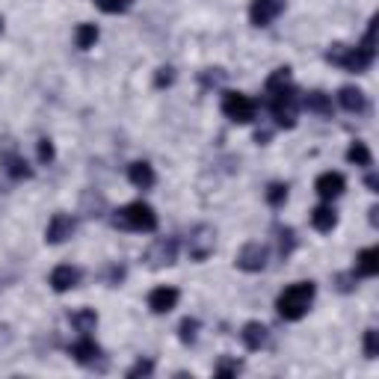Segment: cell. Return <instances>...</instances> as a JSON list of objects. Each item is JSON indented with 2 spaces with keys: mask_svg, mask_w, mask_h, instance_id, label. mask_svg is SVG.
<instances>
[{
  "mask_svg": "<svg viewBox=\"0 0 379 379\" xmlns=\"http://www.w3.org/2000/svg\"><path fill=\"white\" fill-rule=\"evenodd\" d=\"M373 24H376V21H371V27H368V33H364L361 45H356V48L332 45L329 53H326V60H329L332 65L347 68V72H353V75L368 72V68L373 65V60H376V51H373Z\"/></svg>",
  "mask_w": 379,
  "mask_h": 379,
  "instance_id": "obj_1",
  "label": "cell"
},
{
  "mask_svg": "<svg viewBox=\"0 0 379 379\" xmlns=\"http://www.w3.org/2000/svg\"><path fill=\"white\" fill-rule=\"evenodd\" d=\"M314 293H317L314 282H297V285L285 288L276 300V308L282 314V320H302L314 302Z\"/></svg>",
  "mask_w": 379,
  "mask_h": 379,
  "instance_id": "obj_2",
  "label": "cell"
},
{
  "mask_svg": "<svg viewBox=\"0 0 379 379\" xmlns=\"http://www.w3.org/2000/svg\"><path fill=\"white\" fill-rule=\"evenodd\" d=\"M113 226L128 229V231H154L158 229V214H154V207L146 202H131L122 210H116Z\"/></svg>",
  "mask_w": 379,
  "mask_h": 379,
  "instance_id": "obj_3",
  "label": "cell"
},
{
  "mask_svg": "<svg viewBox=\"0 0 379 379\" xmlns=\"http://www.w3.org/2000/svg\"><path fill=\"white\" fill-rule=\"evenodd\" d=\"M270 110L276 122L282 124V128H293L297 124V110H300V92L285 83V86H278L270 92Z\"/></svg>",
  "mask_w": 379,
  "mask_h": 379,
  "instance_id": "obj_4",
  "label": "cell"
},
{
  "mask_svg": "<svg viewBox=\"0 0 379 379\" xmlns=\"http://www.w3.org/2000/svg\"><path fill=\"white\" fill-rule=\"evenodd\" d=\"M258 113V104L252 101L243 92H226L222 95V116L237 122V124H249Z\"/></svg>",
  "mask_w": 379,
  "mask_h": 379,
  "instance_id": "obj_5",
  "label": "cell"
},
{
  "mask_svg": "<svg viewBox=\"0 0 379 379\" xmlns=\"http://www.w3.org/2000/svg\"><path fill=\"white\" fill-rule=\"evenodd\" d=\"M285 9V0H252L249 6V21L255 27H270Z\"/></svg>",
  "mask_w": 379,
  "mask_h": 379,
  "instance_id": "obj_6",
  "label": "cell"
},
{
  "mask_svg": "<svg viewBox=\"0 0 379 379\" xmlns=\"http://www.w3.org/2000/svg\"><path fill=\"white\" fill-rule=\"evenodd\" d=\"M237 266H240L243 273H261L266 266V246L261 243H246L240 252H237Z\"/></svg>",
  "mask_w": 379,
  "mask_h": 379,
  "instance_id": "obj_7",
  "label": "cell"
},
{
  "mask_svg": "<svg viewBox=\"0 0 379 379\" xmlns=\"http://www.w3.org/2000/svg\"><path fill=\"white\" fill-rule=\"evenodd\" d=\"M178 288H169V285H163V288H154L148 293V308L154 314H169L172 308L178 305Z\"/></svg>",
  "mask_w": 379,
  "mask_h": 379,
  "instance_id": "obj_8",
  "label": "cell"
},
{
  "mask_svg": "<svg viewBox=\"0 0 379 379\" xmlns=\"http://www.w3.org/2000/svg\"><path fill=\"white\" fill-rule=\"evenodd\" d=\"M75 234V219L68 217V214H53L51 222H48V231H45V240L48 243H65L68 237Z\"/></svg>",
  "mask_w": 379,
  "mask_h": 379,
  "instance_id": "obj_9",
  "label": "cell"
},
{
  "mask_svg": "<svg viewBox=\"0 0 379 379\" xmlns=\"http://www.w3.org/2000/svg\"><path fill=\"white\" fill-rule=\"evenodd\" d=\"M210 252H214V229L199 226L190 237V258L193 261H205Z\"/></svg>",
  "mask_w": 379,
  "mask_h": 379,
  "instance_id": "obj_10",
  "label": "cell"
},
{
  "mask_svg": "<svg viewBox=\"0 0 379 379\" xmlns=\"http://www.w3.org/2000/svg\"><path fill=\"white\" fill-rule=\"evenodd\" d=\"M344 187H347V181H344L341 172H323L314 181V190H317L320 199H338V195L344 193Z\"/></svg>",
  "mask_w": 379,
  "mask_h": 379,
  "instance_id": "obj_11",
  "label": "cell"
},
{
  "mask_svg": "<svg viewBox=\"0 0 379 379\" xmlns=\"http://www.w3.org/2000/svg\"><path fill=\"white\" fill-rule=\"evenodd\" d=\"M77 285H80V270H77V266L63 264V266H57V270L51 273V288L57 293H65V290H72Z\"/></svg>",
  "mask_w": 379,
  "mask_h": 379,
  "instance_id": "obj_12",
  "label": "cell"
},
{
  "mask_svg": "<svg viewBox=\"0 0 379 379\" xmlns=\"http://www.w3.org/2000/svg\"><path fill=\"white\" fill-rule=\"evenodd\" d=\"M240 338H243L246 349H261L266 344V338H270V329H266L264 323H258V320H249L243 326V332H240Z\"/></svg>",
  "mask_w": 379,
  "mask_h": 379,
  "instance_id": "obj_13",
  "label": "cell"
},
{
  "mask_svg": "<svg viewBox=\"0 0 379 379\" xmlns=\"http://www.w3.org/2000/svg\"><path fill=\"white\" fill-rule=\"evenodd\" d=\"M175 252H178V243L172 240H158L154 243V249L148 252V261L151 266H163V264H175Z\"/></svg>",
  "mask_w": 379,
  "mask_h": 379,
  "instance_id": "obj_14",
  "label": "cell"
},
{
  "mask_svg": "<svg viewBox=\"0 0 379 379\" xmlns=\"http://www.w3.org/2000/svg\"><path fill=\"white\" fill-rule=\"evenodd\" d=\"M338 101L347 113H364V107H368V98H364V92L356 86H344L338 92Z\"/></svg>",
  "mask_w": 379,
  "mask_h": 379,
  "instance_id": "obj_15",
  "label": "cell"
},
{
  "mask_svg": "<svg viewBox=\"0 0 379 379\" xmlns=\"http://www.w3.org/2000/svg\"><path fill=\"white\" fill-rule=\"evenodd\" d=\"M128 178H131V184L139 187V190H148L154 187V169L146 163V160H136L128 166Z\"/></svg>",
  "mask_w": 379,
  "mask_h": 379,
  "instance_id": "obj_16",
  "label": "cell"
},
{
  "mask_svg": "<svg viewBox=\"0 0 379 379\" xmlns=\"http://www.w3.org/2000/svg\"><path fill=\"white\" fill-rule=\"evenodd\" d=\"M68 353L75 356V361H80V364H92L98 356H101V347H98L92 338H80L77 344H72V349Z\"/></svg>",
  "mask_w": 379,
  "mask_h": 379,
  "instance_id": "obj_17",
  "label": "cell"
},
{
  "mask_svg": "<svg viewBox=\"0 0 379 379\" xmlns=\"http://www.w3.org/2000/svg\"><path fill=\"white\" fill-rule=\"evenodd\" d=\"M311 226L320 231V234H329L335 226H338V217H335V210L329 205H320L311 210Z\"/></svg>",
  "mask_w": 379,
  "mask_h": 379,
  "instance_id": "obj_18",
  "label": "cell"
},
{
  "mask_svg": "<svg viewBox=\"0 0 379 379\" xmlns=\"http://www.w3.org/2000/svg\"><path fill=\"white\" fill-rule=\"evenodd\" d=\"M302 104L308 107V113H317V116H332V98H329L326 92H320V89L308 92V95L302 98Z\"/></svg>",
  "mask_w": 379,
  "mask_h": 379,
  "instance_id": "obj_19",
  "label": "cell"
},
{
  "mask_svg": "<svg viewBox=\"0 0 379 379\" xmlns=\"http://www.w3.org/2000/svg\"><path fill=\"white\" fill-rule=\"evenodd\" d=\"M356 270H359V276H368V278H373L376 273H379V249H364V252H359V258H356Z\"/></svg>",
  "mask_w": 379,
  "mask_h": 379,
  "instance_id": "obj_20",
  "label": "cell"
},
{
  "mask_svg": "<svg viewBox=\"0 0 379 379\" xmlns=\"http://www.w3.org/2000/svg\"><path fill=\"white\" fill-rule=\"evenodd\" d=\"M6 175L9 178H15V181H24V178H30L33 175V169L27 166V160L24 158H18V154H6Z\"/></svg>",
  "mask_w": 379,
  "mask_h": 379,
  "instance_id": "obj_21",
  "label": "cell"
},
{
  "mask_svg": "<svg viewBox=\"0 0 379 379\" xmlns=\"http://www.w3.org/2000/svg\"><path fill=\"white\" fill-rule=\"evenodd\" d=\"M68 320H72V326H75L77 332L86 335V332H92V329H95L98 314H95V308H80V311H75V314L68 317Z\"/></svg>",
  "mask_w": 379,
  "mask_h": 379,
  "instance_id": "obj_22",
  "label": "cell"
},
{
  "mask_svg": "<svg viewBox=\"0 0 379 379\" xmlns=\"http://www.w3.org/2000/svg\"><path fill=\"white\" fill-rule=\"evenodd\" d=\"M95 41H98V27L95 24H80L77 30H75V45L80 51H89Z\"/></svg>",
  "mask_w": 379,
  "mask_h": 379,
  "instance_id": "obj_23",
  "label": "cell"
},
{
  "mask_svg": "<svg viewBox=\"0 0 379 379\" xmlns=\"http://www.w3.org/2000/svg\"><path fill=\"white\" fill-rule=\"evenodd\" d=\"M347 160L349 163H356V166H371V148L364 146V143H353L349 146V151H347Z\"/></svg>",
  "mask_w": 379,
  "mask_h": 379,
  "instance_id": "obj_24",
  "label": "cell"
},
{
  "mask_svg": "<svg viewBox=\"0 0 379 379\" xmlns=\"http://www.w3.org/2000/svg\"><path fill=\"white\" fill-rule=\"evenodd\" d=\"M134 0H95V6L101 12H110V15H119V12H128Z\"/></svg>",
  "mask_w": 379,
  "mask_h": 379,
  "instance_id": "obj_25",
  "label": "cell"
},
{
  "mask_svg": "<svg viewBox=\"0 0 379 379\" xmlns=\"http://www.w3.org/2000/svg\"><path fill=\"white\" fill-rule=\"evenodd\" d=\"M195 335H199V320H193V317L181 320V326H178V338L184 341V344H193V341H195Z\"/></svg>",
  "mask_w": 379,
  "mask_h": 379,
  "instance_id": "obj_26",
  "label": "cell"
},
{
  "mask_svg": "<svg viewBox=\"0 0 379 379\" xmlns=\"http://www.w3.org/2000/svg\"><path fill=\"white\" fill-rule=\"evenodd\" d=\"M293 246H297V237H293V229H278V255L288 258Z\"/></svg>",
  "mask_w": 379,
  "mask_h": 379,
  "instance_id": "obj_27",
  "label": "cell"
},
{
  "mask_svg": "<svg viewBox=\"0 0 379 379\" xmlns=\"http://www.w3.org/2000/svg\"><path fill=\"white\" fill-rule=\"evenodd\" d=\"M285 83H290V68H288V65L276 68V72L266 77V92H273V89H278V86H285Z\"/></svg>",
  "mask_w": 379,
  "mask_h": 379,
  "instance_id": "obj_28",
  "label": "cell"
},
{
  "mask_svg": "<svg viewBox=\"0 0 379 379\" xmlns=\"http://www.w3.org/2000/svg\"><path fill=\"white\" fill-rule=\"evenodd\" d=\"M288 199V184H270L266 187V202H270L273 207H282Z\"/></svg>",
  "mask_w": 379,
  "mask_h": 379,
  "instance_id": "obj_29",
  "label": "cell"
},
{
  "mask_svg": "<svg viewBox=\"0 0 379 379\" xmlns=\"http://www.w3.org/2000/svg\"><path fill=\"white\" fill-rule=\"evenodd\" d=\"M364 356H368V359H376V356H379V347H376V329H368V332H364Z\"/></svg>",
  "mask_w": 379,
  "mask_h": 379,
  "instance_id": "obj_30",
  "label": "cell"
},
{
  "mask_svg": "<svg viewBox=\"0 0 379 379\" xmlns=\"http://www.w3.org/2000/svg\"><path fill=\"white\" fill-rule=\"evenodd\" d=\"M53 160V143H51V139L45 136V139H39V163H51Z\"/></svg>",
  "mask_w": 379,
  "mask_h": 379,
  "instance_id": "obj_31",
  "label": "cell"
},
{
  "mask_svg": "<svg viewBox=\"0 0 379 379\" xmlns=\"http://www.w3.org/2000/svg\"><path fill=\"white\" fill-rule=\"evenodd\" d=\"M151 371H154V361H148V359H139L134 368L128 371V376L134 379V376H151Z\"/></svg>",
  "mask_w": 379,
  "mask_h": 379,
  "instance_id": "obj_32",
  "label": "cell"
},
{
  "mask_svg": "<svg viewBox=\"0 0 379 379\" xmlns=\"http://www.w3.org/2000/svg\"><path fill=\"white\" fill-rule=\"evenodd\" d=\"M172 80H175V72H172L169 65H166V68H158V77H154V86L163 89V86H169Z\"/></svg>",
  "mask_w": 379,
  "mask_h": 379,
  "instance_id": "obj_33",
  "label": "cell"
},
{
  "mask_svg": "<svg viewBox=\"0 0 379 379\" xmlns=\"http://www.w3.org/2000/svg\"><path fill=\"white\" fill-rule=\"evenodd\" d=\"M237 371H240V361H222L219 368H217L219 376H231V373H237Z\"/></svg>",
  "mask_w": 379,
  "mask_h": 379,
  "instance_id": "obj_34",
  "label": "cell"
},
{
  "mask_svg": "<svg viewBox=\"0 0 379 379\" xmlns=\"http://www.w3.org/2000/svg\"><path fill=\"white\" fill-rule=\"evenodd\" d=\"M364 184H368V190H371V193H376V187H379V178L371 172L368 178H364Z\"/></svg>",
  "mask_w": 379,
  "mask_h": 379,
  "instance_id": "obj_35",
  "label": "cell"
},
{
  "mask_svg": "<svg viewBox=\"0 0 379 379\" xmlns=\"http://www.w3.org/2000/svg\"><path fill=\"white\" fill-rule=\"evenodd\" d=\"M0 30H4V18H0Z\"/></svg>",
  "mask_w": 379,
  "mask_h": 379,
  "instance_id": "obj_36",
  "label": "cell"
}]
</instances>
